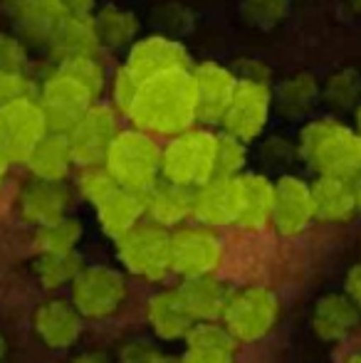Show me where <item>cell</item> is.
Segmentation results:
<instances>
[{
    "mask_svg": "<svg viewBox=\"0 0 361 363\" xmlns=\"http://www.w3.org/2000/svg\"><path fill=\"white\" fill-rule=\"evenodd\" d=\"M126 296V274L109 264H87L70 287V301L89 321H104L119 314Z\"/></svg>",
    "mask_w": 361,
    "mask_h": 363,
    "instance_id": "cell-7",
    "label": "cell"
},
{
    "mask_svg": "<svg viewBox=\"0 0 361 363\" xmlns=\"http://www.w3.org/2000/svg\"><path fill=\"white\" fill-rule=\"evenodd\" d=\"M146 324L161 341H186L188 331L193 329V316L188 314L179 291L159 289L146 301Z\"/></svg>",
    "mask_w": 361,
    "mask_h": 363,
    "instance_id": "cell-25",
    "label": "cell"
},
{
    "mask_svg": "<svg viewBox=\"0 0 361 363\" xmlns=\"http://www.w3.org/2000/svg\"><path fill=\"white\" fill-rule=\"evenodd\" d=\"M60 3L72 18H94L96 13V0H60Z\"/></svg>",
    "mask_w": 361,
    "mask_h": 363,
    "instance_id": "cell-43",
    "label": "cell"
},
{
    "mask_svg": "<svg viewBox=\"0 0 361 363\" xmlns=\"http://www.w3.org/2000/svg\"><path fill=\"white\" fill-rule=\"evenodd\" d=\"M274 183L262 173H240L238 176V211L235 228L248 233H260L272 225Z\"/></svg>",
    "mask_w": 361,
    "mask_h": 363,
    "instance_id": "cell-19",
    "label": "cell"
},
{
    "mask_svg": "<svg viewBox=\"0 0 361 363\" xmlns=\"http://www.w3.org/2000/svg\"><path fill=\"white\" fill-rule=\"evenodd\" d=\"M193 191L169 181H156L144 193V218L166 230H176L191 220Z\"/></svg>",
    "mask_w": 361,
    "mask_h": 363,
    "instance_id": "cell-24",
    "label": "cell"
},
{
    "mask_svg": "<svg viewBox=\"0 0 361 363\" xmlns=\"http://www.w3.org/2000/svg\"><path fill=\"white\" fill-rule=\"evenodd\" d=\"M116 186H119V183H116L114 176L106 171L104 163H96V166H84V168H79V173H77L79 196H82L87 203H91V206H94L99 198H104L106 193H109L111 188H116Z\"/></svg>",
    "mask_w": 361,
    "mask_h": 363,
    "instance_id": "cell-37",
    "label": "cell"
},
{
    "mask_svg": "<svg viewBox=\"0 0 361 363\" xmlns=\"http://www.w3.org/2000/svg\"><path fill=\"white\" fill-rule=\"evenodd\" d=\"M279 319V299L272 289L250 284V287L233 289L228 299L223 324L238 344H255L265 339Z\"/></svg>",
    "mask_w": 361,
    "mask_h": 363,
    "instance_id": "cell-8",
    "label": "cell"
},
{
    "mask_svg": "<svg viewBox=\"0 0 361 363\" xmlns=\"http://www.w3.org/2000/svg\"><path fill=\"white\" fill-rule=\"evenodd\" d=\"M191 69H171L141 82L139 94L126 114L129 124L156 139H174L198 126V101Z\"/></svg>",
    "mask_w": 361,
    "mask_h": 363,
    "instance_id": "cell-1",
    "label": "cell"
},
{
    "mask_svg": "<svg viewBox=\"0 0 361 363\" xmlns=\"http://www.w3.org/2000/svg\"><path fill=\"white\" fill-rule=\"evenodd\" d=\"M124 65L139 82H146L156 74L171 72V69H191V55L183 48V43L166 35H149L139 38L126 50Z\"/></svg>",
    "mask_w": 361,
    "mask_h": 363,
    "instance_id": "cell-14",
    "label": "cell"
},
{
    "mask_svg": "<svg viewBox=\"0 0 361 363\" xmlns=\"http://www.w3.org/2000/svg\"><path fill=\"white\" fill-rule=\"evenodd\" d=\"M322 96L334 109H352L361 96V74L352 67L339 69L324 82Z\"/></svg>",
    "mask_w": 361,
    "mask_h": 363,
    "instance_id": "cell-34",
    "label": "cell"
},
{
    "mask_svg": "<svg viewBox=\"0 0 361 363\" xmlns=\"http://www.w3.org/2000/svg\"><path fill=\"white\" fill-rule=\"evenodd\" d=\"M82 235H84L82 220L65 216V218L55 220V223L35 228L33 242H35L38 255L40 252H72V250H77Z\"/></svg>",
    "mask_w": 361,
    "mask_h": 363,
    "instance_id": "cell-33",
    "label": "cell"
},
{
    "mask_svg": "<svg viewBox=\"0 0 361 363\" xmlns=\"http://www.w3.org/2000/svg\"><path fill=\"white\" fill-rule=\"evenodd\" d=\"M349 5H352L354 13H359V15H361V0H349Z\"/></svg>",
    "mask_w": 361,
    "mask_h": 363,
    "instance_id": "cell-51",
    "label": "cell"
},
{
    "mask_svg": "<svg viewBox=\"0 0 361 363\" xmlns=\"http://www.w3.org/2000/svg\"><path fill=\"white\" fill-rule=\"evenodd\" d=\"M176 291L193 321H223L228 299L233 294V289L218 274L186 277L176 284Z\"/></svg>",
    "mask_w": 361,
    "mask_h": 363,
    "instance_id": "cell-21",
    "label": "cell"
},
{
    "mask_svg": "<svg viewBox=\"0 0 361 363\" xmlns=\"http://www.w3.org/2000/svg\"><path fill=\"white\" fill-rule=\"evenodd\" d=\"M181 363H235V361H213V359H196V356H183Z\"/></svg>",
    "mask_w": 361,
    "mask_h": 363,
    "instance_id": "cell-47",
    "label": "cell"
},
{
    "mask_svg": "<svg viewBox=\"0 0 361 363\" xmlns=\"http://www.w3.org/2000/svg\"><path fill=\"white\" fill-rule=\"evenodd\" d=\"M23 166L28 168L30 178L65 183L74 168V158H72V151H70L67 136L57 134V131H50V134L30 151V156L25 158Z\"/></svg>",
    "mask_w": 361,
    "mask_h": 363,
    "instance_id": "cell-26",
    "label": "cell"
},
{
    "mask_svg": "<svg viewBox=\"0 0 361 363\" xmlns=\"http://www.w3.org/2000/svg\"><path fill=\"white\" fill-rule=\"evenodd\" d=\"M216 151L218 131L201 124L193 126L161 148V178L196 191L216 178Z\"/></svg>",
    "mask_w": 361,
    "mask_h": 363,
    "instance_id": "cell-4",
    "label": "cell"
},
{
    "mask_svg": "<svg viewBox=\"0 0 361 363\" xmlns=\"http://www.w3.org/2000/svg\"><path fill=\"white\" fill-rule=\"evenodd\" d=\"M297 151L317 176L357 181L361 173V134L337 119H314L304 124Z\"/></svg>",
    "mask_w": 361,
    "mask_h": 363,
    "instance_id": "cell-3",
    "label": "cell"
},
{
    "mask_svg": "<svg viewBox=\"0 0 361 363\" xmlns=\"http://www.w3.org/2000/svg\"><path fill=\"white\" fill-rule=\"evenodd\" d=\"M91 20H94L101 50H129L139 40V18L134 10L124 8V5H101Z\"/></svg>",
    "mask_w": 361,
    "mask_h": 363,
    "instance_id": "cell-29",
    "label": "cell"
},
{
    "mask_svg": "<svg viewBox=\"0 0 361 363\" xmlns=\"http://www.w3.org/2000/svg\"><path fill=\"white\" fill-rule=\"evenodd\" d=\"M45 50H48L50 60H52L55 65L67 62V60H77V57H99L101 43H99V38H96L94 20L65 15L62 23L50 35Z\"/></svg>",
    "mask_w": 361,
    "mask_h": 363,
    "instance_id": "cell-22",
    "label": "cell"
},
{
    "mask_svg": "<svg viewBox=\"0 0 361 363\" xmlns=\"http://www.w3.org/2000/svg\"><path fill=\"white\" fill-rule=\"evenodd\" d=\"M233 72H235L238 79L265 82V84H270V69L262 62H257V60H240V62L233 67Z\"/></svg>",
    "mask_w": 361,
    "mask_h": 363,
    "instance_id": "cell-42",
    "label": "cell"
},
{
    "mask_svg": "<svg viewBox=\"0 0 361 363\" xmlns=\"http://www.w3.org/2000/svg\"><path fill=\"white\" fill-rule=\"evenodd\" d=\"M238 341L223 321H196L186 336V354L196 359L233 361Z\"/></svg>",
    "mask_w": 361,
    "mask_h": 363,
    "instance_id": "cell-31",
    "label": "cell"
},
{
    "mask_svg": "<svg viewBox=\"0 0 361 363\" xmlns=\"http://www.w3.org/2000/svg\"><path fill=\"white\" fill-rule=\"evenodd\" d=\"M226 257L218 230L198 223H186L171 230V272L186 277L216 274Z\"/></svg>",
    "mask_w": 361,
    "mask_h": 363,
    "instance_id": "cell-9",
    "label": "cell"
},
{
    "mask_svg": "<svg viewBox=\"0 0 361 363\" xmlns=\"http://www.w3.org/2000/svg\"><path fill=\"white\" fill-rule=\"evenodd\" d=\"M347 294L361 306V264H357V267L347 274Z\"/></svg>",
    "mask_w": 361,
    "mask_h": 363,
    "instance_id": "cell-44",
    "label": "cell"
},
{
    "mask_svg": "<svg viewBox=\"0 0 361 363\" xmlns=\"http://www.w3.org/2000/svg\"><path fill=\"white\" fill-rule=\"evenodd\" d=\"M30 62L28 43L18 35H10L0 30V69H13V72H25Z\"/></svg>",
    "mask_w": 361,
    "mask_h": 363,
    "instance_id": "cell-39",
    "label": "cell"
},
{
    "mask_svg": "<svg viewBox=\"0 0 361 363\" xmlns=\"http://www.w3.org/2000/svg\"><path fill=\"white\" fill-rule=\"evenodd\" d=\"M50 134V124L38 94L20 96L0 106V151L13 163H25L35 146Z\"/></svg>",
    "mask_w": 361,
    "mask_h": 363,
    "instance_id": "cell-10",
    "label": "cell"
},
{
    "mask_svg": "<svg viewBox=\"0 0 361 363\" xmlns=\"http://www.w3.org/2000/svg\"><path fill=\"white\" fill-rule=\"evenodd\" d=\"M91 208H94L101 233L111 240H119L136 223L144 220V193L116 186L104 198H99Z\"/></svg>",
    "mask_w": 361,
    "mask_h": 363,
    "instance_id": "cell-23",
    "label": "cell"
},
{
    "mask_svg": "<svg viewBox=\"0 0 361 363\" xmlns=\"http://www.w3.org/2000/svg\"><path fill=\"white\" fill-rule=\"evenodd\" d=\"M238 211V178H213L206 186L193 191L191 223L206 228H228L235 225Z\"/></svg>",
    "mask_w": 361,
    "mask_h": 363,
    "instance_id": "cell-20",
    "label": "cell"
},
{
    "mask_svg": "<svg viewBox=\"0 0 361 363\" xmlns=\"http://www.w3.org/2000/svg\"><path fill=\"white\" fill-rule=\"evenodd\" d=\"M84 267L87 264L77 250H72V252H40L33 264V272L43 289L60 291L65 287H72V282Z\"/></svg>",
    "mask_w": 361,
    "mask_h": 363,
    "instance_id": "cell-32",
    "label": "cell"
},
{
    "mask_svg": "<svg viewBox=\"0 0 361 363\" xmlns=\"http://www.w3.org/2000/svg\"><path fill=\"white\" fill-rule=\"evenodd\" d=\"M342 363H361V354H354V356H349V359H344Z\"/></svg>",
    "mask_w": 361,
    "mask_h": 363,
    "instance_id": "cell-52",
    "label": "cell"
},
{
    "mask_svg": "<svg viewBox=\"0 0 361 363\" xmlns=\"http://www.w3.org/2000/svg\"><path fill=\"white\" fill-rule=\"evenodd\" d=\"M121 131L119 124V111L111 104L104 101H96L91 104L79 121L67 131V144L72 151L74 166H96V163H104L106 151H109L111 141L116 139V134Z\"/></svg>",
    "mask_w": 361,
    "mask_h": 363,
    "instance_id": "cell-11",
    "label": "cell"
},
{
    "mask_svg": "<svg viewBox=\"0 0 361 363\" xmlns=\"http://www.w3.org/2000/svg\"><path fill=\"white\" fill-rule=\"evenodd\" d=\"M33 329L48 349L67 351L82 336L84 316L65 296H50L33 311Z\"/></svg>",
    "mask_w": 361,
    "mask_h": 363,
    "instance_id": "cell-15",
    "label": "cell"
},
{
    "mask_svg": "<svg viewBox=\"0 0 361 363\" xmlns=\"http://www.w3.org/2000/svg\"><path fill=\"white\" fill-rule=\"evenodd\" d=\"M319 96H322V86H319L317 77L299 72L287 77L282 84H277V89H272V104L287 119H299L314 109Z\"/></svg>",
    "mask_w": 361,
    "mask_h": 363,
    "instance_id": "cell-30",
    "label": "cell"
},
{
    "mask_svg": "<svg viewBox=\"0 0 361 363\" xmlns=\"http://www.w3.org/2000/svg\"><path fill=\"white\" fill-rule=\"evenodd\" d=\"M156 354H159V349L149 341H129V344L121 346L116 363H151L156 359Z\"/></svg>",
    "mask_w": 361,
    "mask_h": 363,
    "instance_id": "cell-41",
    "label": "cell"
},
{
    "mask_svg": "<svg viewBox=\"0 0 361 363\" xmlns=\"http://www.w3.org/2000/svg\"><path fill=\"white\" fill-rule=\"evenodd\" d=\"M72 363H114L104 351H84V354H77L72 359Z\"/></svg>",
    "mask_w": 361,
    "mask_h": 363,
    "instance_id": "cell-45",
    "label": "cell"
},
{
    "mask_svg": "<svg viewBox=\"0 0 361 363\" xmlns=\"http://www.w3.org/2000/svg\"><path fill=\"white\" fill-rule=\"evenodd\" d=\"M272 111V86L265 82H248L238 79L235 94L228 106L226 116L221 121V129L235 139L255 141L265 131L267 119Z\"/></svg>",
    "mask_w": 361,
    "mask_h": 363,
    "instance_id": "cell-12",
    "label": "cell"
},
{
    "mask_svg": "<svg viewBox=\"0 0 361 363\" xmlns=\"http://www.w3.org/2000/svg\"><path fill=\"white\" fill-rule=\"evenodd\" d=\"M161 146L159 139L134 126L116 134L106 151L104 166L121 188L146 193L161 181Z\"/></svg>",
    "mask_w": 361,
    "mask_h": 363,
    "instance_id": "cell-5",
    "label": "cell"
},
{
    "mask_svg": "<svg viewBox=\"0 0 361 363\" xmlns=\"http://www.w3.org/2000/svg\"><path fill=\"white\" fill-rule=\"evenodd\" d=\"M151 363H181V359H176V356H169V354H164V351H159V354H156V359L151 361Z\"/></svg>",
    "mask_w": 361,
    "mask_h": 363,
    "instance_id": "cell-48",
    "label": "cell"
},
{
    "mask_svg": "<svg viewBox=\"0 0 361 363\" xmlns=\"http://www.w3.org/2000/svg\"><path fill=\"white\" fill-rule=\"evenodd\" d=\"M354 188H357V203H359V211H361V173L357 176V181H354Z\"/></svg>",
    "mask_w": 361,
    "mask_h": 363,
    "instance_id": "cell-50",
    "label": "cell"
},
{
    "mask_svg": "<svg viewBox=\"0 0 361 363\" xmlns=\"http://www.w3.org/2000/svg\"><path fill=\"white\" fill-rule=\"evenodd\" d=\"M289 13V0H243L240 15L257 30H272Z\"/></svg>",
    "mask_w": 361,
    "mask_h": 363,
    "instance_id": "cell-36",
    "label": "cell"
},
{
    "mask_svg": "<svg viewBox=\"0 0 361 363\" xmlns=\"http://www.w3.org/2000/svg\"><path fill=\"white\" fill-rule=\"evenodd\" d=\"M193 84H196V101H198V124L201 126H221L228 106L233 101L238 86V77L233 67L221 62H198L191 69Z\"/></svg>",
    "mask_w": 361,
    "mask_h": 363,
    "instance_id": "cell-13",
    "label": "cell"
},
{
    "mask_svg": "<svg viewBox=\"0 0 361 363\" xmlns=\"http://www.w3.org/2000/svg\"><path fill=\"white\" fill-rule=\"evenodd\" d=\"M357 131L361 134V109H359V114H357Z\"/></svg>",
    "mask_w": 361,
    "mask_h": 363,
    "instance_id": "cell-53",
    "label": "cell"
},
{
    "mask_svg": "<svg viewBox=\"0 0 361 363\" xmlns=\"http://www.w3.org/2000/svg\"><path fill=\"white\" fill-rule=\"evenodd\" d=\"M10 166H13V161H10L8 156H5L3 151H0V188L5 186V181H8L10 176Z\"/></svg>",
    "mask_w": 361,
    "mask_h": 363,
    "instance_id": "cell-46",
    "label": "cell"
},
{
    "mask_svg": "<svg viewBox=\"0 0 361 363\" xmlns=\"http://www.w3.org/2000/svg\"><path fill=\"white\" fill-rule=\"evenodd\" d=\"M139 86H141V82L136 79L124 65L116 67L114 72L109 74V86H106V91H109V101H111V106L119 111V116L129 114L131 104H134L136 94H139Z\"/></svg>",
    "mask_w": 361,
    "mask_h": 363,
    "instance_id": "cell-38",
    "label": "cell"
},
{
    "mask_svg": "<svg viewBox=\"0 0 361 363\" xmlns=\"http://www.w3.org/2000/svg\"><path fill=\"white\" fill-rule=\"evenodd\" d=\"M359 324V304L349 294H327L314 304L312 329L322 341H339Z\"/></svg>",
    "mask_w": 361,
    "mask_h": 363,
    "instance_id": "cell-28",
    "label": "cell"
},
{
    "mask_svg": "<svg viewBox=\"0 0 361 363\" xmlns=\"http://www.w3.org/2000/svg\"><path fill=\"white\" fill-rule=\"evenodd\" d=\"M116 259L131 277L146 279V282H161L171 274V230L141 220L129 233L114 240Z\"/></svg>",
    "mask_w": 361,
    "mask_h": 363,
    "instance_id": "cell-6",
    "label": "cell"
},
{
    "mask_svg": "<svg viewBox=\"0 0 361 363\" xmlns=\"http://www.w3.org/2000/svg\"><path fill=\"white\" fill-rule=\"evenodd\" d=\"M70 206H72V191L67 188V183L30 178L18 193L20 218L35 228L70 216Z\"/></svg>",
    "mask_w": 361,
    "mask_h": 363,
    "instance_id": "cell-18",
    "label": "cell"
},
{
    "mask_svg": "<svg viewBox=\"0 0 361 363\" xmlns=\"http://www.w3.org/2000/svg\"><path fill=\"white\" fill-rule=\"evenodd\" d=\"M314 201L312 186L297 176H282L274 183V208H272V228L284 238L304 233L312 225Z\"/></svg>",
    "mask_w": 361,
    "mask_h": 363,
    "instance_id": "cell-16",
    "label": "cell"
},
{
    "mask_svg": "<svg viewBox=\"0 0 361 363\" xmlns=\"http://www.w3.org/2000/svg\"><path fill=\"white\" fill-rule=\"evenodd\" d=\"M8 359V339H5V334L0 331V363H5Z\"/></svg>",
    "mask_w": 361,
    "mask_h": 363,
    "instance_id": "cell-49",
    "label": "cell"
},
{
    "mask_svg": "<svg viewBox=\"0 0 361 363\" xmlns=\"http://www.w3.org/2000/svg\"><path fill=\"white\" fill-rule=\"evenodd\" d=\"M248 166V144L235 136L218 131L216 151V178H238Z\"/></svg>",
    "mask_w": 361,
    "mask_h": 363,
    "instance_id": "cell-35",
    "label": "cell"
},
{
    "mask_svg": "<svg viewBox=\"0 0 361 363\" xmlns=\"http://www.w3.org/2000/svg\"><path fill=\"white\" fill-rule=\"evenodd\" d=\"M106 86L109 74L99 57H77L55 65L38 89L50 131L67 134L91 104L101 101Z\"/></svg>",
    "mask_w": 361,
    "mask_h": 363,
    "instance_id": "cell-2",
    "label": "cell"
},
{
    "mask_svg": "<svg viewBox=\"0 0 361 363\" xmlns=\"http://www.w3.org/2000/svg\"><path fill=\"white\" fill-rule=\"evenodd\" d=\"M28 94H35V86L28 74L13 72V69H0V106Z\"/></svg>",
    "mask_w": 361,
    "mask_h": 363,
    "instance_id": "cell-40",
    "label": "cell"
},
{
    "mask_svg": "<svg viewBox=\"0 0 361 363\" xmlns=\"http://www.w3.org/2000/svg\"><path fill=\"white\" fill-rule=\"evenodd\" d=\"M5 13L15 28V35L28 45L45 48L65 13L60 0H3Z\"/></svg>",
    "mask_w": 361,
    "mask_h": 363,
    "instance_id": "cell-17",
    "label": "cell"
},
{
    "mask_svg": "<svg viewBox=\"0 0 361 363\" xmlns=\"http://www.w3.org/2000/svg\"><path fill=\"white\" fill-rule=\"evenodd\" d=\"M312 201L314 216L324 223H344V220H352L359 211L354 181H344V178L319 176L312 183Z\"/></svg>",
    "mask_w": 361,
    "mask_h": 363,
    "instance_id": "cell-27",
    "label": "cell"
}]
</instances>
